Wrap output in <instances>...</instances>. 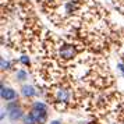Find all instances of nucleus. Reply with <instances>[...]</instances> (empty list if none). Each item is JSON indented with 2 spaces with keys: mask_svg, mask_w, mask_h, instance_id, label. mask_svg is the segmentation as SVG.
I'll use <instances>...</instances> for the list:
<instances>
[{
  "mask_svg": "<svg viewBox=\"0 0 124 124\" xmlns=\"http://www.w3.org/2000/svg\"><path fill=\"white\" fill-rule=\"evenodd\" d=\"M118 70H120V71L123 73V75H124V64H121V63H120V64H118Z\"/></svg>",
  "mask_w": 124,
  "mask_h": 124,
  "instance_id": "obj_11",
  "label": "nucleus"
},
{
  "mask_svg": "<svg viewBox=\"0 0 124 124\" xmlns=\"http://www.w3.org/2000/svg\"><path fill=\"white\" fill-rule=\"evenodd\" d=\"M20 62L23 63L24 66H29V63H31V62H29V57L28 56H21V57H20Z\"/></svg>",
  "mask_w": 124,
  "mask_h": 124,
  "instance_id": "obj_10",
  "label": "nucleus"
},
{
  "mask_svg": "<svg viewBox=\"0 0 124 124\" xmlns=\"http://www.w3.org/2000/svg\"><path fill=\"white\" fill-rule=\"evenodd\" d=\"M16 75H17V79H18V81H25V79L28 78V74L25 73L24 70H18Z\"/></svg>",
  "mask_w": 124,
  "mask_h": 124,
  "instance_id": "obj_9",
  "label": "nucleus"
},
{
  "mask_svg": "<svg viewBox=\"0 0 124 124\" xmlns=\"http://www.w3.org/2000/svg\"><path fill=\"white\" fill-rule=\"evenodd\" d=\"M0 68H1V71L10 70V68H11V62H10V60H6L4 57H1V59H0Z\"/></svg>",
  "mask_w": 124,
  "mask_h": 124,
  "instance_id": "obj_7",
  "label": "nucleus"
},
{
  "mask_svg": "<svg viewBox=\"0 0 124 124\" xmlns=\"http://www.w3.org/2000/svg\"><path fill=\"white\" fill-rule=\"evenodd\" d=\"M75 54H77V49L73 45H64L60 49V57L64 60H70V59L75 57Z\"/></svg>",
  "mask_w": 124,
  "mask_h": 124,
  "instance_id": "obj_4",
  "label": "nucleus"
},
{
  "mask_svg": "<svg viewBox=\"0 0 124 124\" xmlns=\"http://www.w3.org/2000/svg\"><path fill=\"white\" fill-rule=\"evenodd\" d=\"M73 98V93L68 88H64V86H59L56 91H54V99L59 103H68Z\"/></svg>",
  "mask_w": 124,
  "mask_h": 124,
  "instance_id": "obj_3",
  "label": "nucleus"
},
{
  "mask_svg": "<svg viewBox=\"0 0 124 124\" xmlns=\"http://www.w3.org/2000/svg\"><path fill=\"white\" fill-rule=\"evenodd\" d=\"M23 120H24V124H36V120H35V117L32 116L31 112H29L28 114H25Z\"/></svg>",
  "mask_w": 124,
  "mask_h": 124,
  "instance_id": "obj_8",
  "label": "nucleus"
},
{
  "mask_svg": "<svg viewBox=\"0 0 124 124\" xmlns=\"http://www.w3.org/2000/svg\"><path fill=\"white\" fill-rule=\"evenodd\" d=\"M7 114H8V118L11 121H18V120L24 118V116H25L21 106L18 105V102H10L7 105Z\"/></svg>",
  "mask_w": 124,
  "mask_h": 124,
  "instance_id": "obj_2",
  "label": "nucleus"
},
{
  "mask_svg": "<svg viewBox=\"0 0 124 124\" xmlns=\"http://www.w3.org/2000/svg\"><path fill=\"white\" fill-rule=\"evenodd\" d=\"M50 124H62V123H60V121H57V120H54V121H52Z\"/></svg>",
  "mask_w": 124,
  "mask_h": 124,
  "instance_id": "obj_13",
  "label": "nucleus"
},
{
  "mask_svg": "<svg viewBox=\"0 0 124 124\" xmlns=\"http://www.w3.org/2000/svg\"><path fill=\"white\" fill-rule=\"evenodd\" d=\"M120 124H124V123H120Z\"/></svg>",
  "mask_w": 124,
  "mask_h": 124,
  "instance_id": "obj_14",
  "label": "nucleus"
},
{
  "mask_svg": "<svg viewBox=\"0 0 124 124\" xmlns=\"http://www.w3.org/2000/svg\"><path fill=\"white\" fill-rule=\"evenodd\" d=\"M4 116H6V112H1V114H0V118L3 120V118H4Z\"/></svg>",
  "mask_w": 124,
  "mask_h": 124,
  "instance_id": "obj_12",
  "label": "nucleus"
},
{
  "mask_svg": "<svg viewBox=\"0 0 124 124\" xmlns=\"http://www.w3.org/2000/svg\"><path fill=\"white\" fill-rule=\"evenodd\" d=\"M31 113L36 120V124H45L47 120V105L43 102H34Z\"/></svg>",
  "mask_w": 124,
  "mask_h": 124,
  "instance_id": "obj_1",
  "label": "nucleus"
},
{
  "mask_svg": "<svg viewBox=\"0 0 124 124\" xmlns=\"http://www.w3.org/2000/svg\"><path fill=\"white\" fill-rule=\"evenodd\" d=\"M0 95H1V99L6 102H11L17 99V93L13 88H6L4 84L1 82V91H0Z\"/></svg>",
  "mask_w": 124,
  "mask_h": 124,
  "instance_id": "obj_5",
  "label": "nucleus"
},
{
  "mask_svg": "<svg viewBox=\"0 0 124 124\" xmlns=\"http://www.w3.org/2000/svg\"><path fill=\"white\" fill-rule=\"evenodd\" d=\"M21 93H23L24 98H34L35 95H38V91L32 85H24L21 88Z\"/></svg>",
  "mask_w": 124,
  "mask_h": 124,
  "instance_id": "obj_6",
  "label": "nucleus"
}]
</instances>
